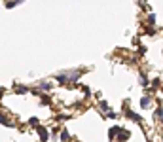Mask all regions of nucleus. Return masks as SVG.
I'll use <instances>...</instances> for the list:
<instances>
[{
  "label": "nucleus",
  "mask_w": 163,
  "mask_h": 142,
  "mask_svg": "<svg viewBox=\"0 0 163 142\" xmlns=\"http://www.w3.org/2000/svg\"><path fill=\"white\" fill-rule=\"evenodd\" d=\"M38 131H40V138H42V140H48V138H50V135H48V131H46L44 127H38Z\"/></svg>",
  "instance_id": "nucleus-2"
},
{
  "label": "nucleus",
  "mask_w": 163,
  "mask_h": 142,
  "mask_svg": "<svg viewBox=\"0 0 163 142\" xmlns=\"http://www.w3.org/2000/svg\"><path fill=\"white\" fill-rule=\"evenodd\" d=\"M125 116H127V117H131L133 121H137V123H141V116H137L135 112H131V110H125Z\"/></svg>",
  "instance_id": "nucleus-1"
},
{
  "label": "nucleus",
  "mask_w": 163,
  "mask_h": 142,
  "mask_svg": "<svg viewBox=\"0 0 163 142\" xmlns=\"http://www.w3.org/2000/svg\"><path fill=\"white\" fill-rule=\"evenodd\" d=\"M15 93H19V95H25V93H27V87H23V85H21V87H15Z\"/></svg>",
  "instance_id": "nucleus-5"
},
{
  "label": "nucleus",
  "mask_w": 163,
  "mask_h": 142,
  "mask_svg": "<svg viewBox=\"0 0 163 142\" xmlns=\"http://www.w3.org/2000/svg\"><path fill=\"white\" fill-rule=\"evenodd\" d=\"M40 89H44V91H50V89H51V83H48V82H42V83H40Z\"/></svg>",
  "instance_id": "nucleus-3"
},
{
  "label": "nucleus",
  "mask_w": 163,
  "mask_h": 142,
  "mask_svg": "<svg viewBox=\"0 0 163 142\" xmlns=\"http://www.w3.org/2000/svg\"><path fill=\"white\" fill-rule=\"evenodd\" d=\"M118 131H120V127H112V131H110V138H116Z\"/></svg>",
  "instance_id": "nucleus-6"
},
{
  "label": "nucleus",
  "mask_w": 163,
  "mask_h": 142,
  "mask_svg": "<svg viewBox=\"0 0 163 142\" xmlns=\"http://www.w3.org/2000/svg\"><path fill=\"white\" fill-rule=\"evenodd\" d=\"M61 138H63V140H66V138H68V133H66V131H63V133H61Z\"/></svg>",
  "instance_id": "nucleus-7"
},
{
  "label": "nucleus",
  "mask_w": 163,
  "mask_h": 142,
  "mask_svg": "<svg viewBox=\"0 0 163 142\" xmlns=\"http://www.w3.org/2000/svg\"><path fill=\"white\" fill-rule=\"evenodd\" d=\"M141 106H142V108H148V106H150V99H148V97H144V99L141 101Z\"/></svg>",
  "instance_id": "nucleus-4"
}]
</instances>
